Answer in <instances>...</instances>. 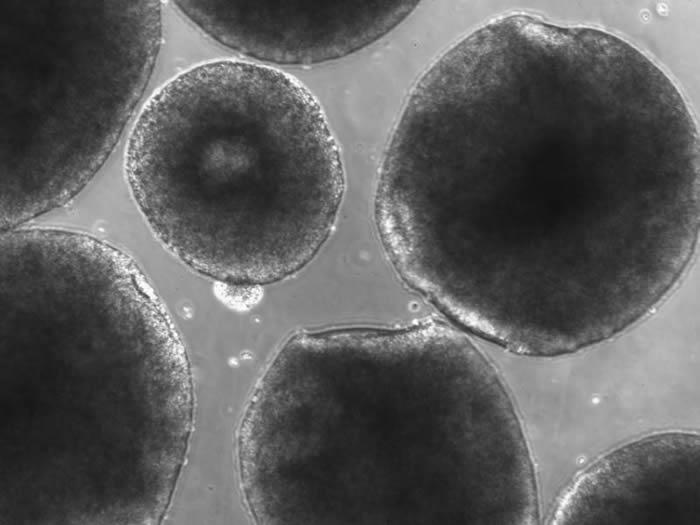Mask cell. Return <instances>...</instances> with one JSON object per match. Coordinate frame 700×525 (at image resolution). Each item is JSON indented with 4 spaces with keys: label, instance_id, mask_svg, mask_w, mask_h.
<instances>
[{
    "label": "cell",
    "instance_id": "cell-1",
    "mask_svg": "<svg viewBox=\"0 0 700 525\" xmlns=\"http://www.w3.org/2000/svg\"><path fill=\"white\" fill-rule=\"evenodd\" d=\"M661 155L590 68L530 52L445 66L404 108L380 184L403 281L466 331L517 351L605 339L655 276Z\"/></svg>",
    "mask_w": 700,
    "mask_h": 525
},
{
    "label": "cell",
    "instance_id": "cell-2",
    "mask_svg": "<svg viewBox=\"0 0 700 525\" xmlns=\"http://www.w3.org/2000/svg\"><path fill=\"white\" fill-rule=\"evenodd\" d=\"M287 382L305 395L315 523L524 525L530 451L502 378L438 320L299 335Z\"/></svg>",
    "mask_w": 700,
    "mask_h": 525
},
{
    "label": "cell",
    "instance_id": "cell-3",
    "mask_svg": "<svg viewBox=\"0 0 700 525\" xmlns=\"http://www.w3.org/2000/svg\"><path fill=\"white\" fill-rule=\"evenodd\" d=\"M132 195L157 238L228 286L284 279L329 236L345 180L311 92L275 68L207 62L145 104L125 155Z\"/></svg>",
    "mask_w": 700,
    "mask_h": 525
},
{
    "label": "cell",
    "instance_id": "cell-4",
    "mask_svg": "<svg viewBox=\"0 0 700 525\" xmlns=\"http://www.w3.org/2000/svg\"><path fill=\"white\" fill-rule=\"evenodd\" d=\"M153 0H0L3 231L73 199L110 156L153 73Z\"/></svg>",
    "mask_w": 700,
    "mask_h": 525
},
{
    "label": "cell",
    "instance_id": "cell-5",
    "mask_svg": "<svg viewBox=\"0 0 700 525\" xmlns=\"http://www.w3.org/2000/svg\"><path fill=\"white\" fill-rule=\"evenodd\" d=\"M207 35L277 64L327 62L356 52L399 25L417 1H175Z\"/></svg>",
    "mask_w": 700,
    "mask_h": 525
},
{
    "label": "cell",
    "instance_id": "cell-6",
    "mask_svg": "<svg viewBox=\"0 0 700 525\" xmlns=\"http://www.w3.org/2000/svg\"><path fill=\"white\" fill-rule=\"evenodd\" d=\"M551 524L700 525V439L663 432L623 445L562 492Z\"/></svg>",
    "mask_w": 700,
    "mask_h": 525
}]
</instances>
